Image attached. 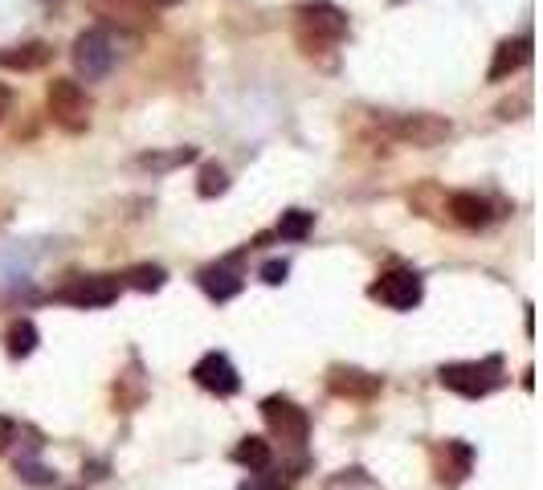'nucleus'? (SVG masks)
I'll list each match as a JSON object with an SVG mask.
<instances>
[{"label":"nucleus","mask_w":543,"mask_h":490,"mask_svg":"<svg viewBox=\"0 0 543 490\" xmlns=\"http://www.w3.org/2000/svg\"><path fill=\"white\" fill-rule=\"evenodd\" d=\"M437 380L446 384L450 392H458V397H486V392H495L503 384V360L490 356V360H462V364H441Z\"/></svg>","instance_id":"f257e3e1"},{"label":"nucleus","mask_w":543,"mask_h":490,"mask_svg":"<svg viewBox=\"0 0 543 490\" xmlns=\"http://www.w3.org/2000/svg\"><path fill=\"white\" fill-rule=\"evenodd\" d=\"M45 111L66 135H82L90 127V98L74 78H54L45 90Z\"/></svg>","instance_id":"f03ea898"},{"label":"nucleus","mask_w":543,"mask_h":490,"mask_svg":"<svg viewBox=\"0 0 543 490\" xmlns=\"http://www.w3.org/2000/svg\"><path fill=\"white\" fill-rule=\"evenodd\" d=\"M343 33H348V13L327 5V0H315V5L299 9V45H303V54H319L323 45H335Z\"/></svg>","instance_id":"7ed1b4c3"},{"label":"nucleus","mask_w":543,"mask_h":490,"mask_svg":"<svg viewBox=\"0 0 543 490\" xmlns=\"http://www.w3.org/2000/svg\"><path fill=\"white\" fill-rule=\"evenodd\" d=\"M380 127L392 135V139H401L409 147H437V143H446L454 135V123L450 119H441V115H380Z\"/></svg>","instance_id":"20e7f679"},{"label":"nucleus","mask_w":543,"mask_h":490,"mask_svg":"<svg viewBox=\"0 0 543 490\" xmlns=\"http://www.w3.org/2000/svg\"><path fill=\"white\" fill-rule=\"evenodd\" d=\"M70 58H74V70H78L86 82H98V78H107L111 66H115V41H111V33H103V29H86V33L74 37Z\"/></svg>","instance_id":"39448f33"},{"label":"nucleus","mask_w":543,"mask_h":490,"mask_svg":"<svg viewBox=\"0 0 543 490\" xmlns=\"http://www.w3.org/2000/svg\"><path fill=\"white\" fill-rule=\"evenodd\" d=\"M421 294H425L421 278L413 270H405V266H392L372 282V299H380L392 311H413L421 303Z\"/></svg>","instance_id":"423d86ee"},{"label":"nucleus","mask_w":543,"mask_h":490,"mask_svg":"<svg viewBox=\"0 0 543 490\" xmlns=\"http://www.w3.org/2000/svg\"><path fill=\"white\" fill-rule=\"evenodd\" d=\"M119 278L111 274H86V278H74L70 286L58 290V299L70 303V307H82V311H94V307H111L119 299Z\"/></svg>","instance_id":"0eeeda50"},{"label":"nucleus","mask_w":543,"mask_h":490,"mask_svg":"<svg viewBox=\"0 0 543 490\" xmlns=\"http://www.w3.org/2000/svg\"><path fill=\"white\" fill-rule=\"evenodd\" d=\"M262 417H266L270 433L282 437V441H290V446H299V441H307V433H311L307 413L294 405L290 397H266L262 401Z\"/></svg>","instance_id":"6e6552de"},{"label":"nucleus","mask_w":543,"mask_h":490,"mask_svg":"<svg viewBox=\"0 0 543 490\" xmlns=\"http://www.w3.org/2000/svg\"><path fill=\"white\" fill-rule=\"evenodd\" d=\"M327 388L335 392V397H348V401H372V397H380L384 380L364 372V368H352V364H335L327 372Z\"/></svg>","instance_id":"1a4fd4ad"},{"label":"nucleus","mask_w":543,"mask_h":490,"mask_svg":"<svg viewBox=\"0 0 543 490\" xmlns=\"http://www.w3.org/2000/svg\"><path fill=\"white\" fill-rule=\"evenodd\" d=\"M192 380L201 384L205 392H217V397H233V392L241 388L237 368H233V364H229V356H221V352H209V356L196 360Z\"/></svg>","instance_id":"9d476101"},{"label":"nucleus","mask_w":543,"mask_h":490,"mask_svg":"<svg viewBox=\"0 0 543 490\" xmlns=\"http://www.w3.org/2000/svg\"><path fill=\"white\" fill-rule=\"evenodd\" d=\"M94 9H98V17L111 21V25H119V29H135V33H143V29H152V25H156L152 5H147V0H98Z\"/></svg>","instance_id":"9b49d317"},{"label":"nucleus","mask_w":543,"mask_h":490,"mask_svg":"<svg viewBox=\"0 0 543 490\" xmlns=\"http://www.w3.org/2000/svg\"><path fill=\"white\" fill-rule=\"evenodd\" d=\"M531 62V37L523 33V37H507V41H499V49H495V62H490V70H486V78L490 82H507L515 70H523Z\"/></svg>","instance_id":"f8f14e48"},{"label":"nucleus","mask_w":543,"mask_h":490,"mask_svg":"<svg viewBox=\"0 0 543 490\" xmlns=\"http://www.w3.org/2000/svg\"><path fill=\"white\" fill-rule=\"evenodd\" d=\"M470 462H474L470 446H462V441H446V446L437 450V482L441 486H458L470 474Z\"/></svg>","instance_id":"ddd939ff"},{"label":"nucleus","mask_w":543,"mask_h":490,"mask_svg":"<svg viewBox=\"0 0 543 490\" xmlns=\"http://www.w3.org/2000/svg\"><path fill=\"white\" fill-rule=\"evenodd\" d=\"M446 209L462 229H482V225H490V217H495L490 213V201L478 196V192H454Z\"/></svg>","instance_id":"4468645a"},{"label":"nucleus","mask_w":543,"mask_h":490,"mask_svg":"<svg viewBox=\"0 0 543 490\" xmlns=\"http://www.w3.org/2000/svg\"><path fill=\"white\" fill-rule=\"evenodd\" d=\"M49 58H54V49H49L45 41H25V45H5L0 49V66L5 70H41Z\"/></svg>","instance_id":"2eb2a0df"},{"label":"nucleus","mask_w":543,"mask_h":490,"mask_svg":"<svg viewBox=\"0 0 543 490\" xmlns=\"http://www.w3.org/2000/svg\"><path fill=\"white\" fill-rule=\"evenodd\" d=\"M196 282H201V290L209 294V299H217V303H229V299H237L241 294V274L237 270H229V266H205L201 274H196Z\"/></svg>","instance_id":"dca6fc26"},{"label":"nucleus","mask_w":543,"mask_h":490,"mask_svg":"<svg viewBox=\"0 0 543 490\" xmlns=\"http://www.w3.org/2000/svg\"><path fill=\"white\" fill-rule=\"evenodd\" d=\"M192 160H196V147H172V152H143L135 160V168H143V172H172V168L192 164Z\"/></svg>","instance_id":"f3484780"},{"label":"nucleus","mask_w":543,"mask_h":490,"mask_svg":"<svg viewBox=\"0 0 543 490\" xmlns=\"http://www.w3.org/2000/svg\"><path fill=\"white\" fill-rule=\"evenodd\" d=\"M233 462L250 466V470H266L270 466V441L266 437H241L237 450H233Z\"/></svg>","instance_id":"a211bd4d"},{"label":"nucleus","mask_w":543,"mask_h":490,"mask_svg":"<svg viewBox=\"0 0 543 490\" xmlns=\"http://www.w3.org/2000/svg\"><path fill=\"white\" fill-rule=\"evenodd\" d=\"M5 343H9V356H13V360H25V356H33V348H37V327H33L29 319H17V323L9 327V335H5Z\"/></svg>","instance_id":"6ab92c4d"},{"label":"nucleus","mask_w":543,"mask_h":490,"mask_svg":"<svg viewBox=\"0 0 543 490\" xmlns=\"http://www.w3.org/2000/svg\"><path fill=\"white\" fill-rule=\"evenodd\" d=\"M225 192H229V172L221 164H205L201 176H196V196L213 201V196H225Z\"/></svg>","instance_id":"aec40b11"},{"label":"nucleus","mask_w":543,"mask_h":490,"mask_svg":"<svg viewBox=\"0 0 543 490\" xmlns=\"http://www.w3.org/2000/svg\"><path fill=\"white\" fill-rule=\"evenodd\" d=\"M311 225H315V213H307V209H290V213H282V221H278V237H286V241H303V237L311 233Z\"/></svg>","instance_id":"412c9836"},{"label":"nucleus","mask_w":543,"mask_h":490,"mask_svg":"<svg viewBox=\"0 0 543 490\" xmlns=\"http://www.w3.org/2000/svg\"><path fill=\"white\" fill-rule=\"evenodd\" d=\"M164 278H168L164 266H152V262H139V266H131V270L123 274V282L135 286V290H160Z\"/></svg>","instance_id":"4be33fe9"},{"label":"nucleus","mask_w":543,"mask_h":490,"mask_svg":"<svg viewBox=\"0 0 543 490\" xmlns=\"http://www.w3.org/2000/svg\"><path fill=\"white\" fill-rule=\"evenodd\" d=\"M17 474L25 482H33V486H54V474H49L45 466H37V462H17Z\"/></svg>","instance_id":"5701e85b"},{"label":"nucleus","mask_w":543,"mask_h":490,"mask_svg":"<svg viewBox=\"0 0 543 490\" xmlns=\"http://www.w3.org/2000/svg\"><path fill=\"white\" fill-rule=\"evenodd\" d=\"M286 274H290V266H286V262H266V266H262V282H270V286H282V282H286Z\"/></svg>","instance_id":"b1692460"},{"label":"nucleus","mask_w":543,"mask_h":490,"mask_svg":"<svg viewBox=\"0 0 543 490\" xmlns=\"http://www.w3.org/2000/svg\"><path fill=\"white\" fill-rule=\"evenodd\" d=\"M17 441V421H9V417H0V454H5L9 446Z\"/></svg>","instance_id":"393cba45"},{"label":"nucleus","mask_w":543,"mask_h":490,"mask_svg":"<svg viewBox=\"0 0 543 490\" xmlns=\"http://www.w3.org/2000/svg\"><path fill=\"white\" fill-rule=\"evenodd\" d=\"M9 107H13V90H9L5 82H0V119L9 115Z\"/></svg>","instance_id":"a878e982"},{"label":"nucleus","mask_w":543,"mask_h":490,"mask_svg":"<svg viewBox=\"0 0 543 490\" xmlns=\"http://www.w3.org/2000/svg\"><path fill=\"white\" fill-rule=\"evenodd\" d=\"M511 111H527V103H523V98H519V103H503V107H499V119H511Z\"/></svg>","instance_id":"bb28decb"},{"label":"nucleus","mask_w":543,"mask_h":490,"mask_svg":"<svg viewBox=\"0 0 543 490\" xmlns=\"http://www.w3.org/2000/svg\"><path fill=\"white\" fill-rule=\"evenodd\" d=\"M147 5H164L168 9V5H180V0H147Z\"/></svg>","instance_id":"cd10ccee"}]
</instances>
